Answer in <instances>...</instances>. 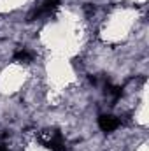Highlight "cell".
Wrapping results in <instances>:
<instances>
[{"mask_svg": "<svg viewBox=\"0 0 149 151\" xmlns=\"http://www.w3.org/2000/svg\"><path fill=\"white\" fill-rule=\"evenodd\" d=\"M98 127L102 132H114L121 127V118L112 116V114H102L98 118Z\"/></svg>", "mask_w": 149, "mask_h": 151, "instance_id": "cell-1", "label": "cell"}]
</instances>
